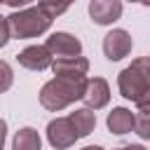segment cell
Wrapping results in <instances>:
<instances>
[{"mask_svg":"<svg viewBox=\"0 0 150 150\" xmlns=\"http://www.w3.org/2000/svg\"><path fill=\"white\" fill-rule=\"evenodd\" d=\"M134 117H136V115H134L129 108L117 105V108H112V110L108 112V117H105V127H108L110 134L124 136V134H129V131L134 129Z\"/></svg>","mask_w":150,"mask_h":150,"instance_id":"11","label":"cell"},{"mask_svg":"<svg viewBox=\"0 0 150 150\" xmlns=\"http://www.w3.org/2000/svg\"><path fill=\"white\" fill-rule=\"evenodd\" d=\"M16 61H19V66H23L28 70H45V68H52L54 59L45 45H30L16 54Z\"/></svg>","mask_w":150,"mask_h":150,"instance_id":"10","label":"cell"},{"mask_svg":"<svg viewBox=\"0 0 150 150\" xmlns=\"http://www.w3.org/2000/svg\"><path fill=\"white\" fill-rule=\"evenodd\" d=\"M136 108H138V112H150V91H145V94L136 101Z\"/></svg>","mask_w":150,"mask_h":150,"instance_id":"18","label":"cell"},{"mask_svg":"<svg viewBox=\"0 0 150 150\" xmlns=\"http://www.w3.org/2000/svg\"><path fill=\"white\" fill-rule=\"evenodd\" d=\"M47 141L54 150H66L70 145H75L77 141V134H75V127L70 124L68 117H56L47 124Z\"/></svg>","mask_w":150,"mask_h":150,"instance_id":"5","label":"cell"},{"mask_svg":"<svg viewBox=\"0 0 150 150\" xmlns=\"http://www.w3.org/2000/svg\"><path fill=\"white\" fill-rule=\"evenodd\" d=\"M12 82H14V70H12V66L0 59V94L7 91V89L12 87Z\"/></svg>","mask_w":150,"mask_h":150,"instance_id":"15","label":"cell"},{"mask_svg":"<svg viewBox=\"0 0 150 150\" xmlns=\"http://www.w3.org/2000/svg\"><path fill=\"white\" fill-rule=\"evenodd\" d=\"M68 120H70V124L75 127L77 138L89 136V134L94 131V127H96V112H94V110H89V108H80V110L70 112V115H68Z\"/></svg>","mask_w":150,"mask_h":150,"instance_id":"12","label":"cell"},{"mask_svg":"<svg viewBox=\"0 0 150 150\" xmlns=\"http://www.w3.org/2000/svg\"><path fill=\"white\" fill-rule=\"evenodd\" d=\"M7 23H9L12 38L26 40V38H38V35L47 33L49 26H52V19L35 5V7H23V9L12 12L7 16Z\"/></svg>","mask_w":150,"mask_h":150,"instance_id":"2","label":"cell"},{"mask_svg":"<svg viewBox=\"0 0 150 150\" xmlns=\"http://www.w3.org/2000/svg\"><path fill=\"white\" fill-rule=\"evenodd\" d=\"M52 73H54L56 77H66V80H87L89 61H87L84 56L54 59V61H52Z\"/></svg>","mask_w":150,"mask_h":150,"instance_id":"7","label":"cell"},{"mask_svg":"<svg viewBox=\"0 0 150 150\" xmlns=\"http://www.w3.org/2000/svg\"><path fill=\"white\" fill-rule=\"evenodd\" d=\"M47 52L54 56V59H70V56H80L82 54V42L73 35V33H66V30H56L47 38L45 42Z\"/></svg>","mask_w":150,"mask_h":150,"instance_id":"4","label":"cell"},{"mask_svg":"<svg viewBox=\"0 0 150 150\" xmlns=\"http://www.w3.org/2000/svg\"><path fill=\"white\" fill-rule=\"evenodd\" d=\"M82 101L87 103L89 110H101L108 105L110 101V87L103 77H87V87H84V96Z\"/></svg>","mask_w":150,"mask_h":150,"instance_id":"9","label":"cell"},{"mask_svg":"<svg viewBox=\"0 0 150 150\" xmlns=\"http://www.w3.org/2000/svg\"><path fill=\"white\" fill-rule=\"evenodd\" d=\"M117 87H120V94L134 103L145 91H150V56H138L136 61H131V66L120 70Z\"/></svg>","mask_w":150,"mask_h":150,"instance_id":"3","label":"cell"},{"mask_svg":"<svg viewBox=\"0 0 150 150\" xmlns=\"http://www.w3.org/2000/svg\"><path fill=\"white\" fill-rule=\"evenodd\" d=\"M5 138H7V122L0 117V150H5Z\"/></svg>","mask_w":150,"mask_h":150,"instance_id":"19","label":"cell"},{"mask_svg":"<svg viewBox=\"0 0 150 150\" xmlns=\"http://www.w3.org/2000/svg\"><path fill=\"white\" fill-rule=\"evenodd\" d=\"M115 150H145V148L138 145V143H131V145H122V148H115Z\"/></svg>","mask_w":150,"mask_h":150,"instance_id":"20","label":"cell"},{"mask_svg":"<svg viewBox=\"0 0 150 150\" xmlns=\"http://www.w3.org/2000/svg\"><path fill=\"white\" fill-rule=\"evenodd\" d=\"M9 38H12V35H9V23H7V16H2V14H0V49L9 42Z\"/></svg>","mask_w":150,"mask_h":150,"instance_id":"17","label":"cell"},{"mask_svg":"<svg viewBox=\"0 0 150 150\" xmlns=\"http://www.w3.org/2000/svg\"><path fill=\"white\" fill-rule=\"evenodd\" d=\"M134 131L143 141H150V112H138L134 117Z\"/></svg>","mask_w":150,"mask_h":150,"instance_id":"14","label":"cell"},{"mask_svg":"<svg viewBox=\"0 0 150 150\" xmlns=\"http://www.w3.org/2000/svg\"><path fill=\"white\" fill-rule=\"evenodd\" d=\"M134 47L131 35L124 28H112L105 38H103V54L108 61H122Z\"/></svg>","mask_w":150,"mask_h":150,"instance_id":"6","label":"cell"},{"mask_svg":"<svg viewBox=\"0 0 150 150\" xmlns=\"http://www.w3.org/2000/svg\"><path fill=\"white\" fill-rule=\"evenodd\" d=\"M12 150H42V138H40L38 129H33V127L19 129V131L14 134Z\"/></svg>","mask_w":150,"mask_h":150,"instance_id":"13","label":"cell"},{"mask_svg":"<svg viewBox=\"0 0 150 150\" xmlns=\"http://www.w3.org/2000/svg\"><path fill=\"white\" fill-rule=\"evenodd\" d=\"M122 2L120 0H91L89 2V16L98 26H110L122 16Z\"/></svg>","mask_w":150,"mask_h":150,"instance_id":"8","label":"cell"},{"mask_svg":"<svg viewBox=\"0 0 150 150\" xmlns=\"http://www.w3.org/2000/svg\"><path fill=\"white\" fill-rule=\"evenodd\" d=\"M84 87L87 80H66V77H54L49 82L42 84L40 89V103L42 108L59 112L63 108H68L70 103L80 101L84 96Z\"/></svg>","mask_w":150,"mask_h":150,"instance_id":"1","label":"cell"},{"mask_svg":"<svg viewBox=\"0 0 150 150\" xmlns=\"http://www.w3.org/2000/svg\"><path fill=\"white\" fill-rule=\"evenodd\" d=\"M38 7L49 16V19H56L59 14H63L66 9H68V5H54V2H47V0H42V2H38Z\"/></svg>","mask_w":150,"mask_h":150,"instance_id":"16","label":"cell"},{"mask_svg":"<svg viewBox=\"0 0 150 150\" xmlns=\"http://www.w3.org/2000/svg\"><path fill=\"white\" fill-rule=\"evenodd\" d=\"M82 150H103L101 145H87V148H82Z\"/></svg>","mask_w":150,"mask_h":150,"instance_id":"21","label":"cell"}]
</instances>
